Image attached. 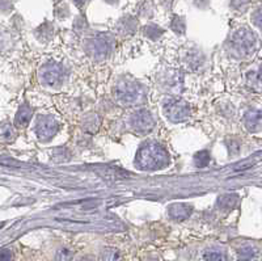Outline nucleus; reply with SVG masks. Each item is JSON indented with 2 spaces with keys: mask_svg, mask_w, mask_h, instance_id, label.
<instances>
[{
  "mask_svg": "<svg viewBox=\"0 0 262 261\" xmlns=\"http://www.w3.org/2000/svg\"><path fill=\"white\" fill-rule=\"evenodd\" d=\"M79 261H95L92 258H89V256H87V258H81Z\"/></svg>",
  "mask_w": 262,
  "mask_h": 261,
  "instance_id": "obj_31",
  "label": "nucleus"
},
{
  "mask_svg": "<svg viewBox=\"0 0 262 261\" xmlns=\"http://www.w3.org/2000/svg\"><path fill=\"white\" fill-rule=\"evenodd\" d=\"M112 48H113V38L105 33L93 36V37L88 38L85 42V49H87L88 54L97 61L108 58L112 53Z\"/></svg>",
  "mask_w": 262,
  "mask_h": 261,
  "instance_id": "obj_3",
  "label": "nucleus"
},
{
  "mask_svg": "<svg viewBox=\"0 0 262 261\" xmlns=\"http://www.w3.org/2000/svg\"><path fill=\"white\" fill-rule=\"evenodd\" d=\"M143 33H144V36H146L147 38L155 41L164 33V30L161 29V28H159L157 25L149 24V25H146L143 28Z\"/></svg>",
  "mask_w": 262,
  "mask_h": 261,
  "instance_id": "obj_16",
  "label": "nucleus"
},
{
  "mask_svg": "<svg viewBox=\"0 0 262 261\" xmlns=\"http://www.w3.org/2000/svg\"><path fill=\"white\" fill-rule=\"evenodd\" d=\"M12 258H13V255H12L11 251L8 250L0 251V261H12Z\"/></svg>",
  "mask_w": 262,
  "mask_h": 261,
  "instance_id": "obj_26",
  "label": "nucleus"
},
{
  "mask_svg": "<svg viewBox=\"0 0 262 261\" xmlns=\"http://www.w3.org/2000/svg\"><path fill=\"white\" fill-rule=\"evenodd\" d=\"M104 1H106L108 4H112V5H116V4H118L120 0H104Z\"/></svg>",
  "mask_w": 262,
  "mask_h": 261,
  "instance_id": "obj_30",
  "label": "nucleus"
},
{
  "mask_svg": "<svg viewBox=\"0 0 262 261\" xmlns=\"http://www.w3.org/2000/svg\"><path fill=\"white\" fill-rule=\"evenodd\" d=\"M38 77H40L41 84L46 85V87H55V85L61 84L62 81V68L55 63H48L40 68Z\"/></svg>",
  "mask_w": 262,
  "mask_h": 261,
  "instance_id": "obj_6",
  "label": "nucleus"
},
{
  "mask_svg": "<svg viewBox=\"0 0 262 261\" xmlns=\"http://www.w3.org/2000/svg\"><path fill=\"white\" fill-rule=\"evenodd\" d=\"M164 113L172 122H182L190 116L189 104L182 100H169L164 105Z\"/></svg>",
  "mask_w": 262,
  "mask_h": 261,
  "instance_id": "obj_5",
  "label": "nucleus"
},
{
  "mask_svg": "<svg viewBox=\"0 0 262 261\" xmlns=\"http://www.w3.org/2000/svg\"><path fill=\"white\" fill-rule=\"evenodd\" d=\"M255 164V162H248L245 163V164H240V166H237L236 168H235V172H239V171H245V169H248L249 167H252Z\"/></svg>",
  "mask_w": 262,
  "mask_h": 261,
  "instance_id": "obj_27",
  "label": "nucleus"
},
{
  "mask_svg": "<svg viewBox=\"0 0 262 261\" xmlns=\"http://www.w3.org/2000/svg\"><path fill=\"white\" fill-rule=\"evenodd\" d=\"M171 162L169 154L165 148L155 142L144 143L136 154V162L135 164L142 169H160L167 167Z\"/></svg>",
  "mask_w": 262,
  "mask_h": 261,
  "instance_id": "obj_1",
  "label": "nucleus"
},
{
  "mask_svg": "<svg viewBox=\"0 0 262 261\" xmlns=\"http://www.w3.org/2000/svg\"><path fill=\"white\" fill-rule=\"evenodd\" d=\"M114 99L122 105L134 104L139 97V87L131 80H120L113 88Z\"/></svg>",
  "mask_w": 262,
  "mask_h": 261,
  "instance_id": "obj_4",
  "label": "nucleus"
},
{
  "mask_svg": "<svg viewBox=\"0 0 262 261\" xmlns=\"http://www.w3.org/2000/svg\"><path fill=\"white\" fill-rule=\"evenodd\" d=\"M249 5V0H231V7L236 11H245Z\"/></svg>",
  "mask_w": 262,
  "mask_h": 261,
  "instance_id": "obj_23",
  "label": "nucleus"
},
{
  "mask_svg": "<svg viewBox=\"0 0 262 261\" xmlns=\"http://www.w3.org/2000/svg\"><path fill=\"white\" fill-rule=\"evenodd\" d=\"M239 197L236 195H224L218 201V206L223 210H231L237 205Z\"/></svg>",
  "mask_w": 262,
  "mask_h": 261,
  "instance_id": "obj_15",
  "label": "nucleus"
},
{
  "mask_svg": "<svg viewBox=\"0 0 262 261\" xmlns=\"http://www.w3.org/2000/svg\"><path fill=\"white\" fill-rule=\"evenodd\" d=\"M194 162H196V167L203 168V167L208 166V163H210V154L207 151H199L194 156Z\"/></svg>",
  "mask_w": 262,
  "mask_h": 261,
  "instance_id": "obj_19",
  "label": "nucleus"
},
{
  "mask_svg": "<svg viewBox=\"0 0 262 261\" xmlns=\"http://www.w3.org/2000/svg\"><path fill=\"white\" fill-rule=\"evenodd\" d=\"M171 28H172V30L176 32L177 34H184L186 29L185 19H184L182 16H175V17L172 19Z\"/></svg>",
  "mask_w": 262,
  "mask_h": 261,
  "instance_id": "obj_17",
  "label": "nucleus"
},
{
  "mask_svg": "<svg viewBox=\"0 0 262 261\" xmlns=\"http://www.w3.org/2000/svg\"><path fill=\"white\" fill-rule=\"evenodd\" d=\"M3 226H4V223H3V222H0V228L3 227Z\"/></svg>",
  "mask_w": 262,
  "mask_h": 261,
  "instance_id": "obj_32",
  "label": "nucleus"
},
{
  "mask_svg": "<svg viewBox=\"0 0 262 261\" xmlns=\"http://www.w3.org/2000/svg\"><path fill=\"white\" fill-rule=\"evenodd\" d=\"M0 164H1V166H9V167H21L20 163H16V162H0Z\"/></svg>",
  "mask_w": 262,
  "mask_h": 261,
  "instance_id": "obj_29",
  "label": "nucleus"
},
{
  "mask_svg": "<svg viewBox=\"0 0 262 261\" xmlns=\"http://www.w3.org/2000/svg\"><path fill=\"white\" fill-rule=\"evenodd\" d=\"M98 173L101 175L106 180H122L125 177H129V173H125L124 171H121L120 168H105L100 169Z\"/></svg>",
  "mask_w": 262,
  "mask_h": 261,
  "instance_id": "obj_13",
  "label": "nucleus"
},
{
  "mask_svg": "<svg viewBox=\"0 0 262 261\" xmlns=\"http://www.w3.org/2000/svg\"><path fill=\"white\" fill-rule=\"evenodd\" d=\"M30 120H32V109L28 105H21L20 109L17 111V113H16L15 126L16 128H20V129L26 128L28 124L30 122Z\"/></svg>",
  "mask_w": 262,
  "mask_h": 261,
  "instance_id": "obj_11",
  "label": "nucleus"
},
{
  "mask_svg": "<svg viewBox=\"0 0 262 261\" xmlns=\"http://www.w3.org/2000/svg\"><path fill=\"white\" fill-rule=\"evenodd\" d=\"M244 124L249 131L257 132L261 130V112L251 111L245 114Z\"/></svg>",
  "mask_w": 262,
  "mask_h": 261,
  "instance_id": "obj_10",
  "label": "nucleus"
},
{
  "mask_svg": "<svg viewBox=\"0 0 262 261\" xmlns=\"http://www.w3.org/2000/svg\"><path fill=\"white\" fill-rule=\"evenodd\" d=\"M256 45H257V38L248 28L237 29L231 38V48L233 53L243 58H248L255 53Z\"/></svg>",
  "mask_w": 262,
  "mask_h": 261,
  "instance_id": "obj_2",
  "label": "nucleus"
},
{
  "mask_svg": "<svg viewBox=\"0 0 262 261\" xmlns=\"http://www.w3.org/2000/svg\"><path fill=\"white\" fill-rule=\"evenodd\" d=\"M73 28H75L77 32H83V30L87 28V20L84 19L83 16H79V17H76L75 22H73Z\"/></svg>",
  "mask_w": 262,
  "mask_h": 261,
  "instance_id": "obj_24",
  "label": "nucleus"
},
{
  "mask_svg": "<svg viewBox=\"0 0 262 261\" xmlns=\"http://www.w3.org/2000/svg\"><path fill=\"white\" fill-rule=\"evenodd\" d=\"M59 129L58 122L50 116H41L37 120L36 134L41 140H50Z\"/></svg>",
  "mask_w": 262,
  "mask_h": 261,
  "instance_id": "obj_7",
  "label": "nucleus"
},
{
  "mask_svg": "<svg viewBox=\"0 0 262 261\" xmlns=\"http://www.w3.org/2000/svg\"><path fill=\"white\" fill-rule=\"evenodd\" d=\"M72 252L67 248H62L58 251V254L55 256V261H72Z\"/></svg>",
  "mask_w": 262,
  "mask_h": 261,
  "instance_id": "obj_22",
  "label": "nucleus"
},
{
  "mask_svg": "<svg viewBox=\"0 0 262 261\" xmlns=\"http://www.w3.org/2000/svg\"><path fill=\"white\" fill-rule=\"evenodd\" d=\"M100 261H121V255L114 248H106L102 251Z\"/></svg>",
  "mask_w": 262,
  "mask_h": 261,
  "instance_id": "obj_18",
  "label": "nucleus"
},
{
  "mask_svg": "<svg viewBox=\"0 0 262 261\" xmlns=\"http://www.w3.org/2000/svg\"><path fill=\"white\" fill-rule=\"evenodd\" d=\"M252 21L255 22L256 26H261V9L257 8L256 12H253V15H252Z\"/></svg>",
  "mask_w": 262,
  "mask_h": 261,
  "instance_id": "obj_25",
  "label": "nucleus"
},
{
  "mask_svg": "<svg viewBox=\"0 0 262 261\" xmlns=\"http://www.w3.org/2000/svg\"><path fill=\"white\" fill-rule=\"evenodd\" d=\"M131 128L138 132H148L153 129L155 126V120H153L152 114L149 113L146 109H140L136 113L132 114L130 120Z\"/></svg>",
  "mask_w": 262,
  "mask_h": 261,
  "instance_id": "obj_8",
  "label": "nucleus"
},
{
  "mask_svg": "<svg viewBox=\"0 0 262 261\" xmlns=\"http://www.w3.org/2000/svg\"><path fill=\"white\" fill-rule=\"evenodd\" d=\"M255 248L252 247H243L240 251H239V258L241 261H249L255 258Z\"/></svg>",
  "mask_w": 262,
  "mask_h": 261,
  "instance_id": "obj_21",
  "label": "nucleus"
},
{
  "mask_svg": "<svg viewBox=\"0 0 262 261\" xmlns=\"http://www.w3.org/2000/svg\"><path fill=\"white\" fill-rule=\"evenodd\" d=\"M204 260L206 261H227V256L220 251H206L204 252Z\"/></svg>",
  "mask_w": 262,
  "mask_h": 261,
  "instance_id": "obj_20",
  "label": "nucleus"
},
{
  "mask_svg": "<svg viewBox=\"0 0 262 261\" xmlns=\"http://www.w3.org/2000/svg\"><path fill=\"white\" fill-rule=\"evenodd\" d=\"M118 29H120L121 33L132 34L135 32V29H136V20L134 17H131V16H126V17L120 20Z\"/></svg>",
  "mask_w": 262,
  "mask_h": 261,
  "instance_id": "obj_14",
  "label": "nucleus"
},
{
  "mask_svg": "<svg viewBox=\"0 0 262 261\" xmlns=\"http://www.w3.org/2000/svg\"><path fill=\"white\" fill-rule=\"evenodd\" d=\"M193 207L188 203H173L168 207V214L175 221H185L190 217Z\"/></svg>",
  "mask_w": 262,
  "mask_h": 261,
  "instance_id": "obj_9",
  "label": "nucleus"
},
{
  "mask_svg": "<svg viewBox=\"0 0 262 261\" xmlns=\"http://www.w3.org/2000/svg\"><path fill=\"white\" fill-rule=\"evenodd\" d=\"M73 1V4H75V5H76L77 8H83L84 5H85V4L88 3V1H89V0H72Z\"/></svg>",
  "mask_w": 262,
  "mask_h": 261,
  "instance_id": "obj_28",
  "label": "nucleus"
},
{
  "mask_svg": "<svg viewBox=\"0 0 262 261\" xmlns=\"http://www.w3.org/2000/svg\"><path fill=\"white\" fill-rule=\"evenodd\" d=\"M16 138V131L11 124L4 122L0 124V142L1 143H12Z\"/></svg>",
  "mask_w": 262,
  "mask_h": 261,
  "instance_id": "obj_12",
  "label": "nucleus"
}]
</instances>
